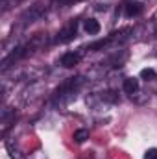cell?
Returning a JSON list of instances; mask_svg holds the SVG:
<instances>
[{
    "instance_id": "obj_1",
    "label": "cell",
    "mask_w": 157,
    "mask_h": 159,
    "mask_svg": "<svg viewBox=\"0 0 157 159\" xmlns=\"http://www.w3.org/2000/svg\"><path fill=\"white\" fill-rule=\"evenodd\" d=\"M83 81H85V80L81 78V76L65 80V81L56 89V93H54V96H52V104H54L56 107H59V109L67 107L72 100H76L78 91L83 87Z\"/></svg>"
},
{
    "instance_id": "obj_2",
    "label": "cell",
    "mask_w": 157,
    "mask_h": 159,
    "mask_svg": "<svg viewBox=\"0 0 157 159\" xmlns=\"http://www.w3.org/2000/svg\"><path fill=\"white\" fill-rule=\"evenodd\" d=\"M76 34H78V22L76 20H70L67 26H63V30L57 34V37H56V43H69V41H72L76 37Z\"/></svg>"
},
{
    "instance_id": "obj_3",
    "label": "cell",
    "mask_w": 157,
    "mask_h": 159,
    "mask_svg": "<svg viewBox=\"0 0 157 159\" xmlns=\"http://www.w3.org/2000/svg\"><path fill=\"white\" fill-rule=\"evenodd\" d=\"M79 61H81V56H79L78 52H65V54L61 56V59H59V63H61L65 69H72V67H76Z\"/></svg>"
},
{
    "instance_id": "obj_4",
    "label": "cell",
    "mask_w": 157,
    "mask_h": 159,
    "mask_svg": "<svg viewBox=\"0 0 157 159\" xmlns=\"http://www.w3.org/2000/svg\"><path fill=\"white\" fill-rule=\"evenodd\" d=\"M43 13H44V7H43L41 4H35V6H32V7L22 15V20H24V22H34L35 19H39Z\"/></svg>"
},
{
    "instance_id": "obj_5",
    "label": "cell",
    "mask_w": 157,
    "mask_h": 159,
    "mask_svg": "<svg viewBox=\"0 0 157 159\" xmlns=\"http://www.w3.org/2000/svg\"><path fill=\"white\" fill-rule=\"evenodd\" d=\"M142 13V4L141 2H129L124 6V15L126 17H139Z\"/></svg>"
},
{
    "instance_id": "obj_6",
    "label": "cell",
    "mask_w": 157,
    "mask_h": 159,
    "mask_svg": "<svg viewBox=\"0 0 157 159\" xmlns=\"http://www.w3.org/2000/svg\"><path fill=\"white\" fill-rule=\"evenodd\" d=\"M122 89H124V93L126 94H135V93H139V80L137 78H126L124 80V83H122Z\"/></svg>"
},
{
    "instance_id": "obj_7",
    "label": "cell",
    "mask_w": 157,
    "mask_h": 159,
    "mask_svg": "<svg viewBox=\"0 0 157 159\" xmlns=\"http://www.w3.org/2000/svg\"><path fill=\"white\" fill-rule=\"evenodd\" d=\"M83 28H85V32H87L89 35H96V34H100V22H98L96 19H87L85 24H83Z\"/></svg>"
},
{
    "instance_id": "obj_8",
    "label": "cell",
    "mask_w": 157,
    "mask_h": 159,
    "mask_svg": "<svg viewBox=\"0 0 157 159\" xmlns=\"http://www.w3.org/2000/svg\"><path fill=\"white\" fill-rule=\"evenodd\" d=\"M141 78L146 80V81H152V80L157 78V72L154 69H142V70H141Z\"/></svg>"
},
{
    "instance_id": "obj_9",
    "label": "cell",
    "mask_w": 157,
    "mask_h": 159,
    "mask_svg": "<svg viewBox=\"0 0 157 159\" xmlns=\"http://www.w3.org/2000/svg\"><path fill=\"white\" fill-rule=\"evenodd\" d=\"M72 137H74L76 143H83L85 139H89V129H76Z\"/></svg>"
},
{
    "instance_id": "obj_10",
    "label": "cell",
    "mask_w": 157,
    "mask_h": 159,
    "mask_svg": "<svg viewBox=\"0 0 157 159\" xmlns=\"http://www.w3.org/2000/svg\"><path fill=\"white\" fill-rule=\"evenodd\" d=\"M144 159H157V148H148L144 152Z\"/></svg>"
}]
</instances>
